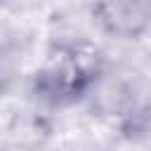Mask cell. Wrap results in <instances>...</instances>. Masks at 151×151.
<instances>
[{
	"mask_svg": "<svg viewBox=\"0 0 151 151\" xmlns=\"http://www.w3.org/2000/svg\"><path fill=\"white\" fill-rule=\"evenodd\" d=\"M92 76H94L92 59L71 50V52L54 57L47 64V68L38 76L35 87L42 97H47L52 101H64V99L78 97L87 87Z\"/></svg>",
	"mask_w": 151,
	"mask_h": 151,
	"instance_id": "6da1fadb",
	"label": "cell"
},
{
	"mask_svg": "<svg viewBox=\"0 0 151 151\" xmlns=\"http://www.w3.org/2000/svg\"><path fill=\"white\" fill-rule=\"evenodd\" d=\"M99 24L120 38H134L151 24V0H97Z\"/></svg>",
	"mask_w": 151,
	"mask_h": 151,
	"instance_id": "7a4b0ae2",
	"label": "cell"
}]
</instances>
